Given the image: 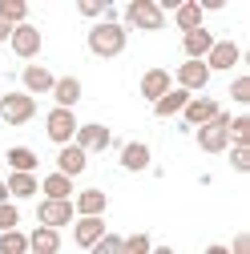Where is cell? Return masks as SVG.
<instances>
[{"label":"cell","mask_w":250,"mask_h":254,"mask_svg":"<svg viewBox=\"0 0 250 254\" xmlns=\"http://www.w3.org/2000/svg\"><path fill=\"white\" fill-rule=\"evenodd\" d=\"M20 85H24V93H28V97H37V93H53L57 77H53L45 65H24V73H20Z\"/></svg>","instance_id":"15"},{"label":"cell","mask_w":250,"mask_h":254,"mask_svg":"<svg viewBox=\"0 0 250 254\" xmlns=\"http://www.w3.org/2000/svg\"><path fill=\"white\" fill-rule=\"evenodd\" d=\"M125 24L141 28V33H158V28H166V12L153 4V0H133V4L125 8Z\"/></svg>","instance_id":"4"},{"label":"cell","mask_w":250,"mask_h":254,"mask_svg":"<svg viewBox=\"0 0 250 254\" xmlns=\"http://www.w3.org/2000/svg\"><path fill=\"white\" fill-rule=\"evenodd\" d=\"M0 20H4V24H24L28 20V4H24V0H0Z\"/></svg>","instance_id":"27"},{"label":"cell","mask_w":250,"mask_h":254,"mask_svg":"<svg viewBox=\"0 0 250 254\" xmlns=\"http://www.w3.org/2000/svg\"><path fill=\"white\" fill-rule=\"evenodd\" d=\"M186 101H190V93H186V89H170L162 101H153V113H158V117H178L186 109Z\"/></svg>","instance_id":"24"},{"label":"cell","mask_w":250,"mask_h":254,"mask_svg":"<svg viewBox=\"0 0 250 254\" xmlns=\"http://www.w3.org/2000/svg\"><path fill=\"white\" fill-rule=\"evenodd\" d=\"M0 254H28V234L20 226L4 230V234H0Z\"/></svg>","instance_id":"26"},{"label":"cell","mask_w":250,"mask_h":254,"mask_svg":"<svg viewBox=\"0 0 250 254\" xmlns=\"http://www.w3.org/2000/svg\"><path fill=\"white\" fill-rule=\"evenodd\" d=\"M226 121H230V113H218L214 121L198 125V149H202V153H226V149H230Z\"/></svg>","instance_id":"3"},{"label":"cell","mask_w":250,"mask_h":254,"mask_svg":"<svg viewBox=\"0 0 250 254\" xmlns=\"http://www.w3.org/2000/svg\"><path fill=\"white\" fill-rule=\"evenodd\" d=\"M105 234H109L105 230V218H73V242L81 250H93Z\"/></svg>","instance_id":"9"},{"label":"cell","mask_w":250,"mask_h":254,"mask_svg":"<svg viewBox=\"0 0 250 254\" xmlns=\"http://www.w3.org/2000/svg\"><path fill=\"white\" fill-rule=\"evenodd\" d=\"M149 162H153V153H149L145 141H125L121 145V170L141 174V170H149Z\"/></svg>","instance_id":"16"},{"label":"cell","mask_w":250,"mask_h":254,"mask_svg":"<svg viewBox=\"0 0 250 254\" xmlns=\"http://www.w3.org/2000/svg\"><path fill=\"white\" fill-rule=\"evenodd\" d=\"M125 45H129V37H125V24H117V20H109V16H105L101 24L89 28V53H93V57L113 61V57L125 53Z\"/></svg>","instance_id":"1"},{"label":"cell","mask_w":250,"mask_h":254,"mask_svg":"<svg viewBox=\"0 0 250 254\" xmlns=\"http://www.w3.org/2000/svg\"><path fill=\"white\" fill-rule=\"evenodd\" d=\"M41 194L53 198V202H73L77 190H73V178H65V174H57V170H53V174L41 182Z\"/></svg>","instance_id":"19"},{"label":"cell","mask_w":250,"mask_h":254,"mask_svg":"<svg viewBox=\"0 0 250 254\" xmlns=\"http://www.w3.org/2000/svg\"><path fill=\"white\" fill-rule=\"evenodd\" d=\"M109 129L105 125H97V121H85V125H77V133H73V145L81 149V153H101V149H109Z\"/></svg>","instance_id":"7"},{"label":"cell","mask_w":250,"mask_h":254,"mask_svg":"<svg viewBox=\"0 0 250 254\" xmlns=\"http://www.w3.org/2000/svg\"><path fill=\"white\" fill-rule=\"evenodd\" d=\"M4 157H8V170H12V174H33V170H37V153L28 149V145H12Z\"/></svg>","instance_id":"25"},{"label":"cell","mask_w":250,"mask_h":254,"mask_svg":"<svg viewBox=\"0 0 250 254\" xmlns=\"http://www.w3.org/2000/svg\"><path fill=\"white\" fill-rule=\"evenodd\" d=\"M8 45H12L16 57H37V53H41V28H37V24H28V20L16 24V28H12V37H8Z\"/></svg>","instance_id":"10"},{"label":"cell","mask_w":250,"mask_h":254,"mask_svg":"<svg viewBox=\"0 0 250 254\" xmlns=\"http://www.w3.org/2000/svg\"><path fill=\"white\" fill-rule=\"evenodd\" d=\"M77 117H73V109H49V121H45V133H49V141L53 145H73V133H77Z\"/></svg>","instance_id":"5"},{"label":"cell","mask_w":250,"mask_h":254,"mask_svg":"<svg viewBox=\"0 0 250 254\" xmlns=\"http://www.w3.org/2000/svg\"><path fill=\"white\" fill-rule=\"evenodd\" d=\"M226 250H230V254H250V234H246V230H242V234H234V242H230Z\"/></svg>","instance_id":"34"},{"label":"cell","mask_w":250,"mask_h":254,"mask_svg":"<svg viewBox=\"0 0 250 254\" xmlns=\"http://www.w3.org/2000/svg\"><path fill=\"white\" fill-rule=\"evenodd\" d=\"M218 113H222V109H218L214 97H190L186 109H182V121H186V125H206V121H214Z\"/></svg>","instance_id":"14"},{"label":"cell","mask_w":250,"mask_h":254,"mask_svg":"<svg viewBox=\"0 0 250 254\" xmlns=\"http://www.w3.org/2000/svg\"><path fill=\"white\" fill-rule=\"evenodd\" d=\"M206 254H230V250H226V246H218V242H214V246H206Z\"/></svg>","instance_id":"37"},{"label":"cell","mask_w":250,"mask_h":254,"mask_svg":"<svg viewBox=\"0 0 250 254\" xmlns=\"http://www.w3.org/2000/svg\"><path fill=\"white\" fill-rule=\"evenodd\" d=\"M170 89H174V73H170V69H149V73H141V97H145L149 105L162 101Z\"/></svg>","instance_id":"11"},{"label":"cell","mask_w":250,"mask_h":254,"mask_svg":"<svg viewBox=\"0 0 250 254\" xmlns=\"http://www.w3.org/2000/svg\"><path fill=\"white\" fill-rule=\"evenodd\" d=\"M77 214H73V202H53V198H41L37 206V222L49 230H61V226H69Z\"/></svg>","instance_id":"8"},{"label":"cell","mask_w":250,"mask_h":254,"mask_svg":"<svg viewBox=\"0 0 250 254\" xmlns=\"http://www.w3.org/2000/svg\"><path fill=\"white\" fill-rule=\"evenodd\" d=\"M210 45H214V37H210L206 24H202V28H190V33H182V53H186V61H202V57L210 53Z\"/></svg>","instance_id":"17"},{"label":"cell","mask_w":250,"mask_h":254,"mask_svg":"<svg viewBox=\"0 0 250 254\" xmlns=\"http://www.w3.org/2000/svg\"><path fill=\"white\" fill-rule=\"evenodd\" d=\"M153 250V238L149 234H129V238H121V254H149Z\"/></svg>","instance_id":"28"},{"label":"cell","mask_w":250,"mask_h":254,"mask_svg":"<svg viewBox=\"0 0 250 254\" xmlns=\"http://www.w3.org/2000/svg\"><path fill=\"white\" fill-rule=\"evenodd\" d=\"M89 254H121V234H105V238L93 246Z\"/></svg>","instance_id":"32"},{"label":"cell","mask_w":250,"mask_h":254,"mask_svg":"<svg viewBox=\"0 0 250 254\" xmlns=\"http://www.w3.org/2000/svg\"><path fill=\"white\" fill-rule=\"evenodd\" d=\"M0 202H8V190H4V178H0Z\"/></svg>","instance_id":"39"},{"label":"cell","mask_w":250,"mask_h":254,"mask_svg":"<svg viewBox=\"0 0 250 254\" xmlns=\"http://www.w3.org/2000/svg\"><path fill=\"white\" fill-rule=\"evenodd\" d=\"M16 222H20L16 202H0V234H4V230H16Z\"/></svg>","instance_id":"29"},{"label":"cell","mask_w":250,"mask_h":254,"mask_svg":"<svg viewBox=\"0 0 250 254\" xmlns=\"http://www.w3.org/2000/svg\"><path fill=\"white\" fill-rule=\"evenodd\" d=\"M37 117V97H28V93H4L0 97V121L4 125H28Z\"/></svg>","instance_id":"2"},{"label":"cell","mask_w":250,"mask_h":254,"mask_svg":"<svg viewBox=\"0 0 250 254\" xmlns=\"http://www.w3.org/2000/svg\"><path fill=\"white\" fill-rule=\"evenodd\" d=\"M206 85H210V69L202 65V61H182V65H178V89L198 93Z\"/></svg>","instance_id":"13"},{"label":"cell","mask_w":250,"mask_h":254,"mask_svg":"<svg viewBox=\"0 0 250 254\" xmlns=\"http://www.w3.org/2000/svg\"><path fill=\"white\" fill-rule=\"evenodd\" d=\"M85 166H89V153H81L77 145H61V153H57V174L77 178V174H85Z\"/></svg>","instance_id":"18"},{"label":"cell","mask_w":250,"mask_h":254,"mask_svg":"<svg viewBox=\"0 0 250 254\" xmlns=\"http://www.w3.org/2000/svg\"><path fill=\"white\" fill-rule=\"evenodd\" d=\"M198 8H202V12H206V8L218 12V8H226V0H198Z\"/></svg>","instance_id":"35"},{"label":"cell","mask_w":250,"mask_h":254,"mask_svg":"<svg viewBox=\"0 0 250 254\" xmlns=\"http://www.w3.org/2000/svg\"><path fill=\"white\" fill-rule=\"evenodd\" d=\"M12 37V24H4V20H0V41H8Z\"/></svg>","instance_id":"36"},{"label":"cell","mask_w":250,"mask_h":254,"mask_svg":"<svg viewBox=\"0 0 250 254\" xmlns=\"http://www.w3.org/2000/svg\"><path fill=\"white\" fill-rule=\"evenodd\" d=\"M53 97H57V109H73V105L81 101V81H77V77H57Z\"/></svg>","instance_id":"22"},{"label":"cell","mask_w":250,"mask_h":254,"mask_svg":"<svg viewBox=\"0 0 250 254\" xmlns=\"http://www.w3.org/2000/svg\"><path fill=\"white\" fill-rule=\"evenodd\" d=\"M61 250V230H49V226H37L28 234V254H57Z\"/></svg>","instance_id":"21"},{"label":"cell","mask_w":250,"mask_h":254,"mask_svg":"<svg viewBox=\"0 0 250 254\" xmlns=\"http://www.w3.org/2000/svg\"><path fill=\"white\" fill-rule=\"evenodd\" d=\"M242 61V49L234 45V41H214L210 45V53L202 57V65L210 69V73H226V69H234Z\"/></svg>","instance_id":"6"},{"label":"cell","mask_w":250,"mask_h":254,"mask_svg":"<svg viewBox=\"0 0 250 254\" xmlns=\"http://www.w3.org/2000/svg\"><path fill=\"white\" fill-rule=\"evenodd\" d=\"M230 97H234L238 105H246V101H250V77H234V85H230Z\"/></svg>","instance_id":"33"},{"label":"cell","mask_w":250,"mask_h":254,"mask_svg":"<svg viewBox=\"0 0 250 254\" xmlns=\"http://www.w3.org/2000/svg\"><path fill=\"white\" fill-rule=\"evenodd\" d=\"M77 12H81V16H109V20H113V8H109V4H101V0H81Z\"/></svg>","instance_id":"31"},{"label":"cell","mask_w":250,"mask_h":254,"mask_svg":"<svg viewBox=\"0 0 250 254\" xmlns=\"http://www.w3.org/2000/svg\"><path fill=\"white\" fill-rule=\"evenodd\" d=\"M105 206H109L105 190H77V194H73V214L77 218H101Z\"/></svg>","instance_id":"12"},{"label":"cell","mask_w":250,"mask_h":254,"mask_svg":"<svg viewBox=\"0 0 250 254\" xmlns=\"http://www.w3.org/2000/svg\"><path fill=\"white\" fill-rule=\"evenodd\" d=\"M174 24L182 28V33H190V28H202V8H198V0H182V4L174 8Z\"/></svg>","instance_id":"23"},{"label":"cell","mask_w":250,"mask_h":254,"mask_svg":"<svg viewBox=\"0 0 250 254\" xmlns=\"http://www.w3.org/2000/svg\"><path fill=\"white\" fill-rule=\"evenodd\" d=\"M4 190H8V202H24V198H33L37 190H41V182L33 174H8L4 178Z\"/></svg>","instance_id":"20"},{"label":"cell","mask_w":250,"mask_h":254,"mask_svg":"<svg viewBox=\"0 0 250 254\" xmlns=\"http://www.w3.org/2000/svg\"><path fill=\"white\" fill-rule=\"evenodd\" d=\"M149 254H178V250H174V246H153Z\"/></svg>","instance_id":"38"},{"label":"cell","mask_w":250,"mask_h":254,"mask_svg":"<svg viewBox=\"0 0 250 254\" xmlns=\"http://www.w3.org/2000/svg\"><path fill=\"white\" fill-rule=\"evenodd\" d=\"M226 153H230V166H234L238 174H246V170H250V145H230Z\"/></svg>","instance_id":"30"}]
</instances>
